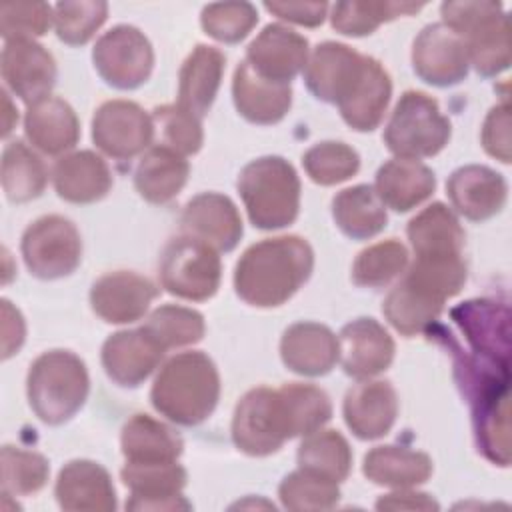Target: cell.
I'll use <instances>...</instances> for the list:
<instances>
[{
  "label": "cell",
  "instance_id": "2",
  "mask_svg": "<svg viewBox=\"0 0 512 512\" xmlns=\"http://www.w3.org/2000/svg\"><path fill=\"white\" fill-rule=\"evenodd\" d=\"M218 396L220 376L216 364L198 350L170 358L150 390L154 410L180 426L204 422L214 412Z\"/></svg>",
  "mask_w": 512,
  "mask_h": 512
},
{
  "label": "cell",
  "instance_id": "21",
  "mask_svg": "<svg viewBox=\"0 0 512 512\" xmlns=\"http://www.w3.org/2000/svg\"><path fill=\"white\" fill-rule=\"evenodd\" d=\"M164 348L144 330H122L106 338L102 366L112 382L124 388L140 386L160 364Z\"/></svg>",
  "mask_w": 512,
  "mask_h": 512
},
{
  "label": "cell",
  "instance_id": "30",
  "mask_svg": "<svg viewBox=\"0 0 512 512\" xmlns=\"http://www.w3.org/2000/svg\"><path fill=\"white\" fill-rule=\"evenodd\" d=\"M224 54L206 44H198L184 60L178 74V104L202 118L210 110L224 74Z\"/></svg>",
  "mask_w": 512,
  "mask_h": 512
},
{
  "label": "cell",
  "instance_id": "26",
  "mask_svg": "<svg viewBox=\"0 0 512 512\" xmlns=\"http://www.w3.org/2000/svg\"><path fill=\"white\" fill-rule=\"evenodd\" d=\"M232 98L238 114L252 124L268 126L280 122L292 106L290 84H278L262 78L244 60L234 70Z\"/></svg>",
  "mask_w": 512,
  "mask_h": 512
},
{
  "label": "cell",
  "instance_id": "17",
  "mask_svg": "<svg viewBox=\"0 0 512 512\" xmlns=\"http://www.w3.org/2000/svg\"><path fill=\"white\" fill-rule=\"evenodd\" d=\"M158 288L144 276L128 270H116L100 276L90 290L92 310L110 324H128L140 320Z\"/></svg>",
  "mask_w": 512,
  "mask_h": 512
},
{
  "label": "cell",
  "instance_id": "22",
  "mask_svg": "<svg viewBox=\"0 0 512 512\" xmlns=\"http://www.w3.org/2000/svg\"><path fill=\"white\" fill-rule=\"evenodd\" d=\"M56 500L70 512H110L116 508L112 478L104 466L92 460L68 462L56 480Z\"/></svg>",
  "mask_w": 512,
  "mask_h": 512
},
{
  "label": "cell",
  "instance_id": "39",
  "mask_svg": "<svg viewBox=\"0 0 512 512\" xmlns=\"http://www.w3.org/2000/svg\"><path fill=\"white\" fill-rule=\"evenodd\" d=\"M298 466L312 474L342 482L352 468V450L336 430H316L298 448Z\"/></svg>",
  "mask_w": 512,
  "mask_h": 512
},
{
  "label": "cell",
  "instance_id": "29",
  "mask_svg": "<svg viewBox=\"0 0 512 512\" xmlns=\"http://www.w3.org/2000/svg\"><path fill=\"white\" fill-rule=\"evenodd\" d=\"M436 188L434 172L420 160L392 158L384 162L376 172L374 190L382 204L396 210L408 212L422 204Z\"/></svg>",
  "mask_w": 512,
  "mask_h": 512
},
{
  "label": "cell",
  "instance_id": "10",
  "mask_svg": "<svg viewBox=\"0 0 512 512\" xmlns=\"http://www.w3.org/2000/svg\"><path fill=\"white\" fill-rule=\"evenodd\" d=\"M92 62L108 86L134 90L150 78L154 50L150 40L138 28L120 24L98 38L92 50Z\"/></svg>",
  "mask_w": 512,
  "mask_h": 512
},
{
  "label": "cell",
  "instance_id": "31",
  "mask_svg": "<svg viewBox=\"0 0 512 512\" xmlns=\"http://www.w3.org/2000/svg\"><path fill=\"white\" fill-rule=\"evenodd\" d=\"M406 234L416 258L462 256L464 230L456 214L442 202H434L416 214Z\"/></svg>",
  "mask_w": 512,
  "mask_h": 512
},
{
  "label": "cell",
  "instance_id": "19",
  "mask_svg": "<svg viewBox=\"0 0 512 512\" xmlns=\"http://www.w3.org/2000/svg\"><path fill=\"white\" fill-rule=\"evenodd\" d=\"M342 370L366 380L384 372L394 360V340L374 318H356L342 326L338 334Z\"/></svg>",
  "mask_w": 512,
  "mask_h": 512
},
{
  "label": "cell",
  "instance_id": "53",
  "mask_svg": "<svg viewBox=\"0 0 512 512\" xmlns=\"http://www.w3.org/2000/svg\"><path fill=\"white\" fill-rule=\"evenodd\" d=\"M24 342V320L18 308L2 300V358H10Z\"/></svg>",
  "mask_w": 512,
  "mask_h": 512
},
{
  "label": "cell",
  "instance_id": "50",
  "mask_svg": "<svg viewBox=\"0 0 512 512\" xmlns=\"http://www.w3.org/2000/svg\"><path fill=\"white\" fill-rule=\"evenodd\" d=\"M54 10L44 2H2L0 32L6 42L34 40L48 32Z\"/></svg>",
  "mask_w": 512,
  "mask_h": 512
},
{
  "label": "cell",
  "instance_id": "32",
  "mask_svg": "<svg viewBox=\"0 0 512 512\" xmlns=\"http://www.w3.org/2000/svg\"><path fill=\"white\" fill-rule=\"evenodd\" d=\"M120 446L128 464H160L176 462L184 442L164 422L148 414H134L122 428Z\"/></svg>",
  "mask_w": 512,
  "mask_h": 512
},
{
  "label": "cell",
  "instance_id": "12",
  "mask_svg": "<svg viewBox=\"0 0 512 512\" xmlns=\"http://www.w3.org/2000/svg\"><path fill=\"white\" fill-rule=\"evenodd\" d=\"M154 120L136 102L108 100L92 118L94 144L114 160H130L150 148Z\"/></svg>",
  "mask_w": 512,
  "mask_h": 512
},
{
  "label": "cell",
  "instance_id": "7",
  "mask_svg": "<svg viewBox=\"0 0 512 512\" xmlns=\"http://www.w3.org/2000/svg\"><path fill=\"white\" fill-rule=\"evenodd\" d=\"M158 276L162 288L172 296L202 302L216 294L222 264L212 246L182 234L164 246Z\"/></svg>",
  "mask_w": 512,
  "mask_h": 512
},
{
  "label": "cell",
  "instance_id": "27",
  "mask_svg": "<svg viewBox=\"0 0 512 512\" xmlns=\"http://www.w3.org/2000/svg\"><path fill=\"white\" fill-rule=\"evenodd\" d=\"M24 134L34 148L56 156L76 146L80 138V122L66 100L46 96L28 106L24 116Z\"/></svg>",
  "mask_w": 512,
  "mask_h": 512
},
{
  "label": "cell",
  "instance_id": "48",
  "mask_svg": "<svg viewBox=\"0 0 512 512\" xmlns=\"http://www.w3.org/2000/svg\"><path fill=\"white\" fill-rule=\"evenodd\" d=\"M154 130L160 134L162 146L176 150L178 154H196L202 148L204 132L200 118L182 108L180 104H166L152 110Z\"/></svg>",
  "mask_w": 512,
  "mask_h": 512
},
{
  "label": "cell",
  "instance_id": "49",
  "mask_svg": "<svg viewBox=\"0 0 512 512\" xmlns=\"http://www.w3.org/2000/svg\"><path fill=\"white\" fill-rule=\"evenodd\" d=\"M202 28L208 36L224 44L244 40L258 22V12L250 2H216L202 8Z\"/></svg>",
  "mask_w": 512,
  "mask_h": 512
},
{
  "label": "cell",
  "instance_id": "18",
  "mask_svg": "<svg viewBox=\"0 0 512 512\" xmlns=\"http://www.w3.org/2000/svg\"><path fill=\"white\" fill-rule=\"evenodd\" d=\"M2 78L28 106L50 96L56 82L54 56L34 40H12L2 50Z\"/></svg>",
  "mask_w": 512,
  "mask_h": 512
},
{
  "label": "cell",
  "instance_id": "24",
  "mask_svg": "<svg viewBox=\"0 0 512 512\" xmlns=\"http://www.w3.org/2000/svg\"><path fill=\"white\" fill-rule=\"evenodd\" d=\"M280 356L284 366L300 376H324L338 362L340 344L328 326L296 322L282 334Z\"/></svg>",
  "mask_w": 512,
  "mask_h": 512
},
{
  "label": "cell",
  "instance_id": "20",
  "mask_svg": "<svg viewBox=\"0 0 512 512\" xmlns=\"http://www.w3.org/2000/svg\"><path fill=\"white\" fill-rule=\"evenodd\" d=\"M446 194L458 214L472 222H484L504 208L508 184L496 170L468 164L450 174Z\"/></svg>",
  "mask_w": 512,
  "mask_h": 512
},
{
  "label": "cell",
  "instance_id": "35",
  "mask_svg": "<svg viewBox=\"0 0 512 512\" xmlns=\"http://www.w3.org/2000/svg\"><path fill=\"white\" fill-rule=\"evenodd\" d=\"M336 226L352 240H368L386 228V208L374 186L358 184L338 192L332 200Z\"/></svg>",
  "mask_w": 512,
  "mask_h": 512
},
{
  "label": "cell",
  "instance_id": "45",
  "mask_svg": "<svg viewBox=\"0 0 512 512\" xmlns=\"http://www.w3.org/2000/svg\"><path fill=\"white\" fill-rule=\"evenodd\" d=\"M302 164L312 182L334 186L352 178L360 168V156L344 142H318L302 156Z\"/></svg>",
  "mask_w": 512,
  "mask_h": 512
},
{
  "label": "cell",
  "instance_id": "28",
  "mask_svg": "<svg viewBox=\"0 0 512 512\" xmlns=\"http://www.w3.org/2000/svg\"><path fill=\"white\" fill-rule=\"evenodd\" d=\"M56 194L72 204H92L102 200L112 188L108 164L92 150L62 156L52 168Z\"/></svg>",
  "mask_w": 512,
  "mask_h": 512
},
{
  "label": "cell",
  "instance_id": "13",
  "mask_svg": "<svg viewBox=\"0 0 512 512\" xmlns=\"http://www.w3.org/2000/svg\"><path fill=\"white\" fill-rule=\"evenodd\" d=\"M412 66L422 82L448 88L466 78L470 62L462 38L442 22H436L424 26L414 38Z\"/></svg>",
  "mask_w": 512,
  "mask_h": 512
},
{
  "label": "cell",
  "instance_id": "34",
  "mask_svg": "<svg viewBox=\"0 0 512 512\" xmlns=\"http://www.w3.org/2000/svg\"><path fill=\"white\" fill-rule=\"evenodd\" d=\"M362 472L374 484L410 488L430 478L432 460L420 450L404 446H376L364 456Z\"/></svg>",
  "mask_w": 512,
  "mask_h": 512
},
{
  "label": "cell",
  "instance_id": "47",
  "mask_svg": "<svg viewBox=\"0 0 512 512\" xmlns=\"http://www.w3.org/2000/svg\"><path fill=\"white\" fill-rule=\"evenodd\" d=\"M108 18V4L82 0V2H58L54 6V30L56 36L70 46L86 44L96 30Z\"/></svg>",
  "mask_w": 512,
  "mask_h": 512
},
{
  "label": "cell",
  "instance_id": "46",
  "mask_svg": "<svg viewBox=\"0 0 512 512\" xmlns=\"http://www.w3.org/2000/svg\"><path fill=\"white\" fill-rule=\"evenodd\" d=\"M50 474L48 460L32 450L14 446L2 448V492L8 494H34L38 492Z\"/></svg>",
  "mask_w": 512,
  "mask_h": 512
},
{
  "label": "cell",
  "instance_id": "55",
  "mask_svg": "<svg viewBox=\"0 0 512 512\" xmlns=\"http://www.w3.org/2000/svg\"><path fill=\"white\" fill-rule=\"evenodd\" d=\"M2 96H4V128H2V134L4 136H8L10 132H12V128H14V124L18 122V112L12 108V102H10V96L6 94V90L2 92Z\"/></svg>",
  "mask_w": 512,
  "mask_h": 512
},
{
  "label": "cell",
  "instance_id": "33",
  "mask_svg": "<svg viewBox=\"0 0 512 512\" xmlns=\"http://www.w3.org/2000/svg\"><path fill=\"white\" fill-rule=\"evenodd\" d=\"M190 174V166L176 150L156 144L150 146L134 170L138 194L152 204H166L180 194Z\"/></svg>",
  "mask_w": 512,
  "mask_h": 512
},
{
  "label": "cell",
  "instance_id": "16",
  "mask_svg": "<svg viewBox=\"0 0 512 512\" xmlns=\"http://www.w3.org/2000/svg\"><path fill=\"white\" fill-rule=\"evenodd\" d=\"M182 232L202 240L216 252H230L242 238V218L236 204L218 192L194 196L180 216Z\"/></svg>",
  "mask_w": 512,
  "mask_h": 512
},
{
  "label": "cell",
  "instance_id": "6",
  "mask_svg": "<svg viewBox=\"0 0 512 512\" xmlns=\"http://www.w3.org/2000/svg\"><path fill=\"white\" fill-rule=\"evenodd\" d=\"M450 120L438 102L418 90H406L396 102L384 128V144L396 158L436 156L450 140Z\"/></svg>",
  "mask_w": 512,
  "mask_h": 512
},
{
  "label": "cell",
  "instance_id": "5",
  "mask_svg": "<svg viewBox=\"0 0 512 512\" xmlns=\"http://www.w3.org/2000/svg\"><path fill=\"white\" fill-rule=\"evenodd\" d=\"M442 24L456 32L468 62L480 76H498L510 66V20L500 2H444Z\"/></svg>",
  "mask_w": 512,
  "mask_h": 512
},
{
  "label": "cell",
  "instance_id": "14",
  "mask_svg": "<svg viewBox=\"0 0 512 512\" xmlns=\"http://www.w3.org/2000/svg\"><path fill=\"white\" fill-rule=\"evenodd\" d=\"M120 478L130 488L128 510H178L192 508L182 496L186 470L178 462L160 464H124Z\"/></svg>",
  "mask_w": 512,
  "mask_h": 512
},
{
  "label": "cell",
  "instance_id": "42",
  "mask_svg": "<svg viewBox=\"0 0 512 512\" xmlns=\"http://www.w3.org/2000/svg\"><path fill=\"white\" fill-rule=\"evenodd\" d=\"M164 350L196 344L204 336V318L200 312L178 306L164 304L158 306L142 326Z\"/></svg>",
  "mask_w": 512,
  "mask_h": 512
},
{
  "label": "cell",
  "instance_id": "1",
  "mask_svg": "<svg viewBox=\"0 0 512 512\" xmlns=\"http://www.w3.org/2000/svg\"><path fill=\"white\" fill-rule=\"evenodd\" d=\"M314 252L300 236L266 238L244 250L234 270L236 294L250 306L274 308L310 278Z\"/></svg>",
  "mask_w": 512,
  "mask_h": 512
},
{
  "label": "cell",
  "instance_id": "3",
  "mask_svg": "<svg viewBox=\"0 0 512 512\" xmlns=\"http://www.w3.org/2000/svg\"><path fill=\"white\" fill-rule=\"evenodd\" d=\"M88 390L86 364L70 350L44 352L30 364L26 394L44 424L58 426L70 420L84 406Z\"/></svg>",
  "mask_w": 512,
  "mask_h": 512
},
{
  "label": "cell",
  "instance_id": "54",
  "mask_svg": "<svg viewBox=\"0 0 512 512\" xmlns=\"http://www.w3.org/2000/svg\"><path fill=\"white\" fill-rule=\"evenodd\" d=\"M378 510H436L438 502H434L428 494L420 492H394L386 494L376 502Z\"/></svg>",
  "mask_w": 512,
  "mask_h": 512
},
{
  "label": "cell",
  "instance_id": "8",
  "mask_svg": "<svg viewBox=\"0 0 512 512\" xmlns=\"http://www.w3.org/2000/svg\"><path fill=\"white\" fill-rule=\"evenodd\" d=\"M292 438L290 418L278 388H252L236 404L232 440L248 456H268Z\"/></svg>",
  "mask_w": 512,
  "mask_h": 512
},
{
  "label": "cell",
  "instance_id": "43",
  "mask_svg": "<svg viewBox=\"0 0 512 512\" xmlns=\"http://www.w3.org/2000/svg\"><path fill=\"white\" fill-rule=\"evenodd\" d=\"M408 250L396 238L364 248L352 264V282L364 288H380L404 272Z\"/></svg>",
  "mask_w": 512,
  "mask_h": 512
},
{
  "label": "cell",
  "instance_id": "36",
  "mask_svg": "<svg viewBox=\"0 0 512 512\" xmlns=\"http://www.w3.org/2000/svg\"><path fill=\"white\" fill-rule=\"evenodd\" d=\"M48 172L38 154L22 140H12L2 152V188L10 202H28L46 188Z\"/></svg>",
  "mask_w": 512,
  "mask_h": 512
},
{
  "label": "cell",
  "instance_id": "23",
  "mask_svg": "<svg viewBox=\"0 0 512 512\" xmlns=\"http://www.w3.org/2000/svg\"><path fill=\"white\" fill-rule=\"evenodd\" d=\"M452 320L472 354L508 360V308L496 300L476 298L452 308Z\"/></svg>",
  "mask_w": 512,
  "mask_h": 512
},
{
  "label": "cell",
  "instance_id": "40",
  "mask_svg": "<svg viewBox=\"0 0 512 512\" xmlns=\"http://www.w3.org/2000/svg\"><path fill=\"white\" fill-rule=\"evenodd\" d=\"M424 4L412 2H338L332 8V28L346 36L372 34L382 22L414 14Z\"/></svg>",
  "mask_w": 512,
  "mask_h": 512
},
{
  "label": "cell",
  "instance_id": "25",
  "mask_svg": "<svg viewBox=\"0 0 512 512\" xmlns=\"http://www.w3.org/2000/svg\"><path fill=\"white\" fill-rule=\"evenodd\" d=\"M344 420L360 440H376L390 432L398 416V396L390 382L374 380L352 386L344 396Z\"/></svg>",
  "mask_w": 512,
  "mask_h": 512
},
{
  "label": "cell",
  "instance_id": "9",
  "mask_svg": "<svg viewBox=\"0 0 512 512\" xmlns=\"http://www.w3.org/2000/svg\"><path fill=\"white\" fill-rule=\"evenodd\" d=\"M20 250L32 276L56 280L78 268L82 260V238L68 218L48 214L24 230Z\"/></svg>",
  "mask_w": 512,
  "mask_h": 512
},
{
  "label": "cell",
  "instance_id": "52",
  "mask_svg": "<svg viewBox=\"0 0 512 512\" xmlns=\"http://www.w3.org/2000/svg\"><path fill=\"white\" fill-rule=\"evenodd\" d=\"M264 8L274 16L300 24V26H320L326 18V2H266Z\"/></svg>",
  "mask_w": 512,
  "mask_h": 512
},
{
  "label": "cell",
  "instance_id": "15",
  "mask_svg": "<svg viewBox=\"0 0 512 512\" xmlns=\"http://www.w3.org/2000/svg\"><path fill=\"white\" fill-rule=\"evenodd\" d=\"M246 62L256 74L290 84L308 62V40L282 24H268L246 48Z\"/></svg>",
  "mask_w": 512,
  "mask_h": 512
},
{
  "label": "cell",
  "instance_id": "51",
  "mask_svg": "<svg viewBox=\"0 0 512 512\" xmlns=\"http://www.w3.org/2000/svg\"><path fill=\"white\" fill-rule=\"evenodd\" d=\"M482 146L502 164H510V106L506 100L488 112L482 126Z\"/></svg>",
  "mask_w": 512,
  "mask_h": 512
},
{
  "label": "cell",
  "instance_id": "41",
  "mask_svg": "<svg viewBox=\"0 0 512 512\" xmlns=\"http://www.w3.org/2000/svg\"><path fill=\"white\" fill-rule=\"evenodd\" d=\"M288 410L292 438L308 436L320 430L332 418L328 394L314 384H284L278 388Z\"/></svg>",
  "mask_w": 512,
  "mask_h": 512
},
{
  "label": "cell",
  "instance_id": "4",
  "mask_svg": "<svg viewBox=\"0 0 512 512\" xmlns=\"http://www.w3.org/2000/svg\"><path fill=\"white\" fill-rule=\"evenodd\" d=\"M238 192L250 222L260 230L290 226L300 208V180L282 156L248 162L238 176Z\"/></svg>",
  "mask_w": 512,
  "mask_h": 512
},
{
  "label": "cell",
  "instance_id": "44",
  "mask_svg": "<svg viewBox=\"0 0 512 512\" xmlns=\"http://www.w3.org/2000/svg\"><path fill=\"white\" fill-rule=\"evenodd\" d=\"M278 496L288 510H330L338 504L340 490L338 482L298 468L284 476Z\"/></svg>",
  "mask_w": 512,
  "mask_h": 512
},
{
  "label": "cell",
  "instance_id": "11",
  "mask_svg": "<svg viewBox=\"0 0 512 512\" xmlns=\"http://www.w3.org/2000/svg\"><path fill=\"white\" fill-rule=\"evenodd\" d=\"M372 56H364L340 42H322L304 68L308 90L322 102L342 108L360 88Z\"/></svg>",
  "mask_w": 512,
  "mask_h": 512
},
{
  "label": "cell",
  "instance_id": "37",
  "mask_svg": "<svg viewBox=\"0 0 512 512\" xmlns=\"http://www.w3.org/2000/svg\"><path fill=\"white\" fill-rule=\"evenodd\" d=\"M444 302L410 286L404 278L388 292L382 312L386 320L404 336L428 330L440 316Z\"/></svg>",
  "mask_w": 512,
  "mask_h": 512
},
{
  "label": "cell",
  "instance_id": "38",
  "mask_svg": "<svg viewBox=\"0 0 512 512\" xmlns=\"http://www.w3.org/2000/svg\"><path fill=\"white\" fill-rule=\"evenodd\" d=\"M390 96H392L390 76L384 70V66L376 58H372L366 78L360 84L358 92L352 96L348 104H344L338 110L350 128L358 132H370L378 128V124L382 122Z\"/></svg>",
  "mask_w": 512,
  "mask_h": 512
}]
</instances>
